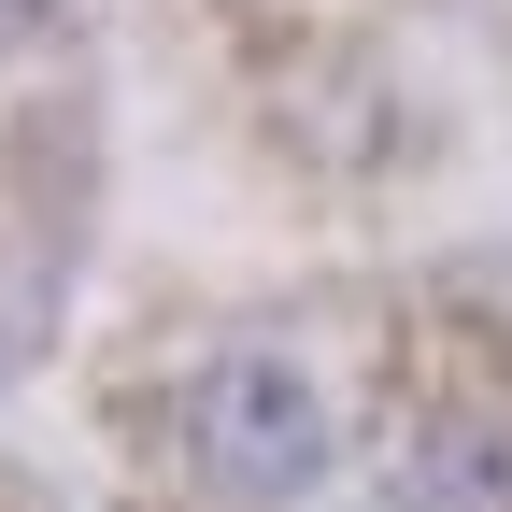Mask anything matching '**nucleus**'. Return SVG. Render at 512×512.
Returning <instances> with one entry per match:
<instances>
[{
	"mask_svg": "<svg viewBox=\"0 0 512 512\" xmlns=\"http://www.w3.org/2000/svg\"><path fill=\"white\" fill-rule=\"evenodd\" d=\"M185 470H200L228 512H285L342 470V413H328V384H313L299 356L271 342H242L214 356L200 384H185Z\"/></svg>",
	"mask_w": 512,
	"mask_h": 512,
	"instance_id": "obj_1",
	"label": "nucleus"
},
{
	"mask_svg": "<svg viewBox=\"0 0 512 512\" xmlns=\"http://www.w3.org/2000/svg\"><path fill=\"white\" fill-rule=\"evenodd\" d=\"M57 29H72V0H0V72H15L29 43H57Z\"/></svg>",
	"mask_w": 512,
	"mask_h": 512,
	"instance_id": "obj_2",
	"label": "nucleus"
}]
</instances>
